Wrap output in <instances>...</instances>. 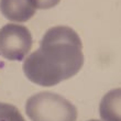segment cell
<instances>
[{"label": "cell", "instance_id": "1", "mask_svg": "<svg viewBox=\"0 0 121 121\" xmlns=\"http://www.w3.org/2000/svg\"><path fill=\"white\" fill-rule=\"evenodd\" d=\"M83 64V44L77 32L57 26L45 32L40 48L24 60L23 72L32 83L51 87L75 76Z\"/></svg>", "mask_w": 121, "mask_h": 121}, {"label": "cell", "instance_id": "2", "mask_svg": "<svg viewBox=\"0 0 121 121\" xmlns=\"http://www.w3.org/2000/svg\"><path fill=\"white\" fill-rule=\"evenodd\" d=\"M26 112L32 121H76V107L63 96L42 91L31 96L26 104Z\"/></svg>", "mask_w": 121, "mask_h": 121}, {"label": "cell", "instance_id": "3", "mask_svg": "<svg viewBox=\"0 0 121 121\" xmlns=\"http://www.w3.org/2000/svg\"><path fill=\"white\" fill-rule=\"evenodd\" d=\"M32 35L24 26L9 23L0 29V54L9 60H22L32 48Z\"/></svg>", "mask_w": 121, "mask_h": 121}, {"label": "cell", "instance_id": "4", "mask_svg": "<svg viewBox=\"0 0 121 121\" xmlns=\"http://www.w3.org/2000/svg\"><path fill=\"white\" fill-rule=\"evenodd\" d=\"M29 0H0V11L4 18L14 22H26L35 14Z\"/></svg>", "mask_w": 121, "mask_h": 121}, {"label": "cell", "instance_id": "5", "mask_svg": "<svg viewBox=\"0 0 121 121\" xmlns=\"http://www.w3.org/2000/svg\"><path fill=\"white\" fill-rule=\"evenodd\" d=\"M102 121H121V88L109 90L99 105Z\"/></svg>", "mask_w": 121, "mask_h": 121}, {"label": "cell", "instance_id": "6", "mask_svg": "<svg viewBox=\"0 0 121 121\" xmlns=\"http://www.w3.org/2000/svg\"><path fill=\"white\" fill-rule=\"evenodd\" d=\"M0 121H26L13 105L0 102Z\"/></svg>", "mask_w": 121, "mask_h": 121}, {"label": "cell", "instance_id": "7", "mask_svg": "<svg viewBox=\"0 0 121 121\" xmlns=\"http://www.w3.org/2000/svg\"><path fill=\"white\" fill-rule=\"evenodd\" d=\"M60 0H29L31 6L35 9H51L58 4Z\"/></svg>", "mask_w": 121, "mask_h": 121}, {"label": "cell", "instance_id": "8", "mask_svg": "<svg viewBox=\"0 0 121 121\" xmlns=\"http://www.w3.org/2000/svg\"><path fill=\"white\" fill-rule=\"evenodd\" d=\"M88 121H99V120H95V119H92V120H88Z\"/></svg>", "mask_w": 121, "mask_h": 121}]
</instances>
